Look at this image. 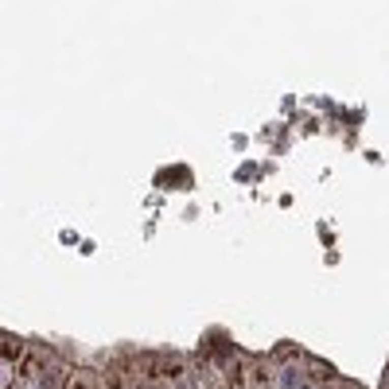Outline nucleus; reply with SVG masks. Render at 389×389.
Returning a JSON list of instances; mask_svg holds the SVG:
<instances>
[{
  "instance_id": "f257e3e1",
  "label": "nucleus",
  "mask_w": 389,
  "mask_h": 389,
  "mask_svg": "<svg viewBox=\"0 0 389 389\" xmlns=\"http://www.w3.org/2000/svg\"><path fill=\"white\" fill-rule=\"evenodd\" d=\"M0 389H20V374H16V362H0Z\"/></svg>"
}]
</instances>
